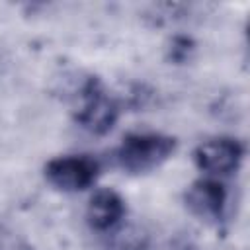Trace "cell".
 Masks as SVG:
<instances>
[{
	"label": "cell",
	"mask_w": 250,
	"mask_h": 250,
	"mask_svg": "<svg viewBox=\"0 0 250 250\" xmlns=\"http://www.w3.org/2000/svg\"><path fill=\"white\" fill-rule=\"evenodd\" d=\"M74 121L92 135H105L119 119V104L98 76H88L74 96Z\"/></svg>",
	"instance_id": "2"
},
{
	"label": "cell",
	"mask_w": 250,
	"mask_h": 250,
	"mask_svg": "<svg viewBox=\"0 0 250 250\" xmlns=\"http://www.w3.org/2000/svg\"><path fill=\"white\" fill-rule=\"evenodd\" d=\"M125 211L127 207H125L123 197L115 189L104 188L92 193L88 207H86V219L92 229L109 230L123 219Z\"/></svg>",
	"instance_id": "6"
},
{
	"label": "cell",
	"mask_w": 250,
	"mask_h": 250,
	"mask_svg": "<svg viewBox=\"0 0 250 250\" xmlns=\"http://www.w3.org/2000/svg\"><path fill=\"white\" fill-rule=\"evenodd\" d=\"M178 141L164 133H131L115 150V162L129 174H145L162 166L174 152Z\"/></svg>",
	"instance_id": "1"
},
{
	"label": "cell",
	"mask_w": 250,
	"mask_h": 250,
	"mask_svg": "<svg viewBox=\"0 0 250 250\" xmlns=\"http://www.w3.org/2000/svg\"><path fill=\"white\" fill-rule=\"evenodd\" d=\"M184 201L186 207L201 221H221L227 203V189L217 180L201 178L186 189Z\"/></svg>",
	"instance_id": "5"
},
{
	"label": "cell",
	"mask_w": 250,
	"mask_h": 250,
	"mask_svg": "<svg viewBox=\"0 0 250 250\" xmlns=\"http://www.w3.org/2000/svg\"><path fill=\"white\" fill-rule=\"evenodd\" d=\"M45 180L61 191H82L100 176V162L88 154L57 156L45 164Z\"/></svg>",
	"instance_id": "3"
},
{
	"label": "cell",
	"mask_w": 250,
	"mask_h": 250,
	"mask_svg": "<svg viewBox=\"0 0 250 250\" xmlns=\"http://www.w3.org/2000/svg\"><path fill=\"white\" fill-rule=\"evenodd\" d=\"M244 158V145L232 137H213L199 143L193 150L195 166L211 176L236 172Z\"/></svg>",
	"instance_id": "4"
},
{
	"label": "cell",
	"mask_w": 250,
	"mask_h": 250,
	"mask_svg": "<svg viewBox=\"0 0 250 250\" xmlns=\"http://www.w3.org/2000/svg\"><path fill=\"white\" fill-rule=\"evenodd\" d=\"M191 49L193 47H191V41L188 37H176L172 41V47H170V57H172V61L182 62V61L188 59V55H189Z\"/></svg>",
	"instance_id": "7"
}]
</instances>
